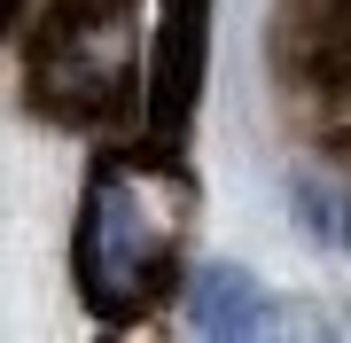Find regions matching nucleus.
Returning <instances> with one entry per match:
<instances>
[{
  "mask_svg": "<svg viewBox=\"0 0 351 343\" xmlns=\"http://www.w3.org/2000/svg\"><path fill=\"white\" fill-rule=\"evenodd\" d=\"M172 250V188L149 172H101L78 227V273L101 312H125L149 296V281Z\"/></svg>",
  "mask_w": 351,
  "mask_h": 343,
  "instance_id": "obj_1",
  "label": "nucleus"
},
{
  "mask_svg": "<svg viewBox=\"0 0 351 343\" xmlns=\"http://www.w3.org/2000/svg\"><path fill=\"white\" fill-rule=\"evenodd\" d=\"M125 63H133V0H71L39 47V78L63 102L78 94V110L110 102L125 86Z\"/></svg>",
  "mask_w": 351,
  "mask_h": 343,
  "instance_id": "obj_2",
  "label": "nucleus"
},
{
  "mask_svg": "<svg viewBox=\"0 0 351 343\" xmlns=\"http://www.w3.org/2000/svg\"><path fill=\"white\" fill-rule=\"evenodd\" d=\"M188 328H195V335H219V343L265 335V328H274V305L258 296L250 273H234V266H195V273H188Z\"/></svg>",
  "mask_w": 351,
  "mask_h": 343,
  "instance_id": "obj_3",
  "label": "nucleus"
},
{
  "mask_svg": "<svg viewBox=\"0 0 351 343\" xmlns=\"http://www.w3.org/2000/svg\"><path fill=\"white\" fill-rule=\"evenodd\" d=\"M297 211H304V234L313 242L351 250V195H336L328 179H297Z\"/></svg>",
  "mask_w": 351,
  "mask_h": 343,
  "instance_id": "obj_4",
  "label": "nucleus"
}]
</instances>
